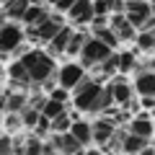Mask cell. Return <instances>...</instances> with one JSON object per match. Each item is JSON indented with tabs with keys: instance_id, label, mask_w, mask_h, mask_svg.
I'll return each instance as SVG.
<instances>
[{
	"instance_id": "obj_37",
	"label": "cell",
	"mask_w": 155,
	"mask_h": 155,
	"mask_svg": "<svg viewBox=\"0 0 155 155\" xmlns=\"http://www.w3.org/2000/svg\"><path fill=\"white\" fill-rule=\"evenodd\" d=\"M3 72H5V70H3V65H0V80H3Z\"/></svg>"
},
{
	"instance_id": "obj_35",
	"label": "cell",
	"mask_w": 155,
	"mask_h": 155,
	"mask_svg": "<svg viewBox=\"0 0 155 155\" xmlns=\"http://www.w3.org/2000/svg\"><path fill=\"white\" fill-rule=\"evenodd\" d=\"M150 13L155 16V0H150Z\"/></svg>"
},
{
	"instance_id": "obj_42",
	"label": "cell",
	"mask_w": 155,
	"mask_h": 155,
	"mask_svg": "<svg viewBox=\"0 0 155 155\" xmlns=\"http://www.w3.org/2000/svg\"><path fill=\"white\" fill-rule=\"evenodd\" d=\"M153 127H155V114H153Z\"/></svg>"
},
{
	"instance_id": "obj_7",
	"label": "cell",
	"mask_w": 155,
	"mask_h": 155,
	"mask_svg": "<svg viewBox=\"0 0 155 155\" xmlns=\"http://www.w3.org/2000/svg\"><path fill=\"white\" fill-rule=\"evenodd\" d=\"M124 16L129 18L134 28H142L153 13H150V3H137V0H124Z\"/></svg>"
},
{
	"instance_id": "obj_20",
	"label": "cell",
	"mask_w": 155,
	"mask_h": 155,
	"mask_svg": "<svg viewBox=\"0 0 155 155\" xmlns=\"http://www.w3.org/2000/svg\"><path fill=\"white\" fill-rule=\"evenodd\" d=\"M145 147H147V137H140V134H134V132L124 134V140H122L124 153H140V150H145Z\"/></svg>"
},
{
	"instance_id": "obj_40",
	"label": "cell",
	"mask_w": 155,
	"mask_h": 155,
	"mask_svg": "<svg viewBox=\"0 0 155 155\" xmlns=\"http://www.w3.org/2000/svg\"><path fill=\"white\" fill-rule=\"evenodd\" d=\"M47 3H52V5H54V3H57V0H47Z\"/></svg>"
},
{
	"instance_id": "obj_21",
	"label": "cell",
	"mask_w": 155,
	"mask_h": 155,
	"mask_svg": "<svg viewBox=\"0 0 155 155\" xmlns=\"http://www.w3.org/2000/svg\"><path fill=\"white\" fill-rule=\"evenodd\" d=\"M28 106V93H18V91H11L8 93V98H5V111H18L21 114L23 109Z\"/></svg>"
},
{
	"instance_id": "obj_26",
	"label": "cell",
	"mask_w": 155,
	"mask_h": 155,
	"mask_svg": "<svg viewBox=\"0 0 155 155\" xmlns=\"http://www.w3.org/2000/svg\"><path fill=\"white\" fill-rule=\"evenodd\" d=\"M116 57H119V72H132L134 65H137V60H134V52H116Z\"/></svg>"
},
{
	"instance_id": "obj_38",
	"label": "cell",
	"mask_w": 155,
	"mask_h": 155,
	"mask_svg": "<svg viewBox=\"0 0 155 155\" xmlns=\"http://www.w3.org/2000/svg\"><path fill=\"white\" fill-rule=\"evenodd\" d=\"M0 124H3V109H0Z\"/></svg>"
},
{
	"instance_id": "obj_32",
	"label": "cell",
	"mask_w": 155,
	"mask_h": 155,
	"mask_svg": "<svg viewBox=\"0 0 155 155\" xmlns=\"http://www.w3.org/2000/svg\"><path fill=\"white\" fill-rule=\"evenodd\" d=\"M72 3H75V0H57L54 3V11H60V13H67L72 8Z\"/></svg>"
},
{
	"instance_id": "obj_11",
	"label": "cell",
	"mask_w": 155,
	"mask_h": 155,
	"mask_svg": "<svg viewBox=\"0 0 155 155\" xmlns=\"http://www.w3.org/2000/svg\"><path fill=\"white\" fill-rule=\"evenodd\" d=\"M67 16H70L72 23H78V26H88V23L93 21V16H96L93 0H75L72 8L67 11Z\"/></svg>"
},
{
	"instance_id": "obj_9",
	"label": "cell",
	"mask_w": 155,
	"mask_h": 155,
	"mask_svg": "<svg viewBox=\"0 0 155 155\" xmlns=\"http://www.w3.org/2000/svg\"><path fill=\"white\" fill-rule=\"evenodd\" d=\"M109 26L114 28V34L119 36V41H132L134 39V34H137V28L129 23V18L124 16V11H119V13H111V18H109Z\"/></svg>"
},
{
	"instance_id": "obj_3",
	"label": "cell",
	"mask_w": 155,
	"mask_h": 155,
	"mask_svg": "<svg viewBox=\"0 0 155 155\" xmlns=\"http://www.w3.org/2000/svg\"><path fill=\"white\" fill-rule=\"evenodd\" d=\"M23 41H26V31L21 28L18 21H5L0 26V54L3 57L18 52L23 47Z\"/></svg>"
},
{
	"instance_id": "obj_15",
	"label": "cell",
	"mask_w": 155,
	"mask_h": 155,
	"mask_svg": "<svg viewBox=\"0 0 155 155\" xmlns=\"http://www.w3.org/2000/svg\"><path fill=\"white\" fill-rule=\"evenodd\" d=\"M8 75H11V85H13V88H21L23 91V88H31V85H34L21 60H16L11 67H8Z\"/></svg>"
},
{
	"instance_id": "obj_25",
	"label": "cell",
	"mask_w": 155,
	"mask_h": 155,
	"mask_svg": "<svg viewBox=\"0 0 155 155\" xmlns=\"http://www.w3.org/2000/svg\"><path fill=\"white\" fill-rule=\"evenodd\" d=\"M134 41H137L140 49H153V47H155V34L147 31V28H137V34H134Z\"/></svg>"
},
{
	"instance_id": "obj_2",
	"label": "cell",
	"mask_w": 155,
	"mask_h": 155,
	"mask_svg": "<svg viewBox=\"0 0 155 155\" xmlns=\"http://www.w3.org/2000/svg\"><path fill=\"white\" fill-rule=\"evenodd\" d=\"M21 62H23V67H26V72H28V78H31L34 85H41L47 78H52V75H54V70H57L54 57H52L49 52H41V49L23 52Z\"/></svg>"
},
{
	"instance_id": "obj_30",
	"label": "cell",
	"mask_w": 155,
	"mask_h": 155,
	"mask_svg": "<svg viewBox=\"0 0 155 155\" xmlns=\"http://www.w3.org/2000/svg\"><path fill=\"white\" fill-rule=\"evenodd\" d=\"M0 153L5 155V153H13V134L5 132V134H0Z\"/></svg>"
},
{
	"instance_id": "obj_41",
	"label": "cell",
	"mask_w": 155,
	"mask_h": 155,
	"mask_svg": "<svg viewBox=\"0 0 155 155\" xmlns=\"http://www.w3.org/2000/svg\"><path fill=\"white\" fill-rule=\"evenodd\" d=\"M137 3H150V0H137Z\"/></svg>"
},
{
	"instance_id": "obj_1",
	"label": "cell",
	"mask_w": 155,
	"mask_h": 155,
	"mask_svg": "<svg viewBox=\"0 0 155 155\" xmlns=\"http://www.w3.org/2000/svg\"><path fill=\"white\" fill-rule=\"evenodd\" d=\"M75 96H72V104L78 111H88V114H101V93H104V85L101 80L85 75L80 83L75 85Z\"/></svg>"
},
{
	"instance_id": "obj_18",
	"label": "cell",
	"mask_w": 155,
	"mask_h": 155,
	"mask_svg": "<svg viewBox=\"0 0 155 155\" xmlns=\"http://www.w3.org/2000/svg\"><path fill=\"white\" fill-rule=\"evenodd\" d=\"M28 3L31 0H3V13H5L11 21H21L23 13H26Z\"/></svg>"
},
{
	"instance_id": "obj_22",
	"label": "cell",
	"mask_w": 155,
	"mask_h": 155,
	"mask_svg": "<svg viewBox=\"0 0 155 155\" xmlns=\"http://www.w3.org/2000/svg\"><path fill=\"white\" fill-rule=\"evenodd\" d=\"M41 114L44 116H49V119H54V116H60V114H65L67 111V104H62V101H57V98H44V104H41Z\"/></svg>"
},
{
	"instance_id": "obj_12",
	"label": "cell",
	"mask_w": 155,
	"mask_h": 155,
	"mask_svg": "<svg viewBox=\"0 0 155 155\" xmlns=\"http://www.w3.org/2000/svg\"><path fill=\"white\" fill-rule=\"evenodd\" d=\"M129 132L140 134V137H153L155 134V127H153V114H145V109L140 111L137 116H134L132 122H129Z\"/></svg>"
},
{
	"instance_id": "obj_43",
	"label": "cell",
	"mask_w": 155,
	"mask_h": 155,
	"mask_svg": "<svg viewBox=\"0 0 155 155\" xmlns=\"http://www.w3.org/2000/svg\"><path fill=\"white\" fill-rule=\"evenodd\" d=\"M0 3H3V0H0Z\"/></svg>"
},
{
	"instance_id": "obj_24",
	"label": "cell",
	"mask_w": 155,
	"mask_h": 155,
	"mask_svg": "<svg viewBox=\"0 0 155 155\" xmlns=\"http://www.w3.org/2000/svg\"><path fill=\"white\" fill-rule=\"evenodd\" d=\"M96 72H98V75H104V78L119 72V57H116V52H111L104 62H98V65H96Z\"/></svg>"
},
{
	"instance_id": "obj_36",
	"label": "cell",
	"mask_w": 155,
	"mask_h": 155,
	"mask_svg": "<svg viewBox=\"0 0 155 155\" xmlns=\"http://www.w3.org/2000/svg\"><path fill=\"white\" fill-rule=\"evenodd\" d=\"M150 70H153V72H155V60H153V62H150Z\"/></svg>"
},
{
	"instance_id": "obj_13",
	"label": "cell",
	"mask_w": 155,
	"mask_h": 155,
	"mask_svg": "<svg viewBox=\"0 0 155 155\" xmlns=\"http://www.w3.org/2000/svg\"><path fill=\"white\" fill-rule=\"evenodd\" d=\"M134 93L137 96H155V72L150 70H140L137 78H134Z\"/></svg>"
},
{
	"instance_id": "obj_31",
	"label": "cell",
	"mask_w": 155,
	"mask_h": 155,
	"mask_svg": "<svg viewBox=\"0 0 155 155\" xmlns=\"http://www.w3.org/2000/svg\"><path fill=\"white\" fill-rule=\"evenodd\" d=\"M49 96H52V98H57V101H62V104H70V93H67V88H62V85L52 88Z\"/></svg>"
},
{
	"instance_id": "obj_33",
	"label": "cell",
	"mask_w": 155,
	"mask_h": 155,
	"mask_svg": "<svg viewBox=\"0 0 155 155\" xmlns=\"http://www.w3.org/2000/svg\"><path fill=\"white\" fill-rule=\"evenodd\" d=\"M140 106L142 109H155V96H140Z\"/></svg>"
},
{
	"instance_id": "obj_19",
	"label": "cell",
	"mask_w": 155,
	"mask_h": 155,
	"mask_svg": "<svg viewBox=\"0 0 155 155\" xmlns=\"http://www.w3.org/2000/svg\"><path fill=\"white\" fill-rule=\"evenodd\" d=\"M93 36H96V39H101L104 44H109L111 49H116V47L122 44V41H119V36L114 34V28H111L109 23H101V26H93Z\"/></svg>"
},
{
	"instance_id": "obj_39",
	"label": "cell",
	"mask_w": 155,
	"mask_h": 155,
	"mask_svg": "<svg viewBox=\"0 0 155 155\" xmlns=\"http://www.w3.org/2000/svg\"><path fill=\"white\" fill-rule=\"evenodd\" d=\"M34 3H47V0H34Z\"/></svg>"
},
{
	"instance_id": "obj_34",
	"label": "cell",
	"mask_w": 155,
	"mask_h": 155,
	"mask_svg": "<svg viewBox=\"0 0 155 155\" xmlns=\"http://www.w3.org/2000/svg\"><path fill=\"white\" fill-rule=\"evenodd\" d=\"M5 98H8V93H0V109L5 111Z\"/></svg>"
},
{
	"instance_id": "obj_6",
	"label": "cell",
	"mask_w": 155,
	"mask_h": 155,
	"mask_svg": "<svg viewBox=\"0 0 155 155\" xmlns=\"http://www.w3.org/2000/svg\"><path fill=\"white\" fill-rule=\"evenodd\" d=\"M116 127H119V124H116L111 116L101 114L96 122H91V129H93V142H96V145H101V147H106V145H109V140L114 137Z\"/></svg>"
},
{
	"instance_id": "obj_27",
	"label": "cell",
	"mask_w": 155,
	"mask_h": 155,
	"mask_svg": "<svg viewBox=\"0 0 155 155\" xmlns=\"http://www.w3.org/2000/svg\"><path fill=\"white\" fill-rule=\"evenodd\" d=\"M39 116H41V111H39L36 106H31V104H28L26 109L21 111V122H23V127H28V129H34V124L39 122Z\"/></svg>"
},
{
	"instance_id": "obj_29",
	"label": "cell",
	"mask_w": 155,
	"mask_h": 155,
	"mask_svg": "<svg viewBox=\"0 0 155 155\" xmlns=\"http://www.w3.org/2000/svg\"><path fill=\"white\" fill-rule=\"evenodd\" d=\"M41 145H44V142H41V137H39V134H34V137L23 145V153H31V155H34V153H41Z\"/></svg>"
},
{
	"instance_id": "obj_8",
	"label": "cell",
	"mask_w": 155,
	"mask_h": 155,
	"mask_svg": "<svg viewBox=\"0 0 155 155\" xmlns=\"http://www.w3.org/2000/svg\"><path fill=\"white\" fill-rule=\"evenodd\" d=\"M65 26L62 23V16H60V11L57 13H49V16L44 18V21L39 23V26H34V34H36V41H41V44H47L52 36H54L60 28Z\"/></svg>"
},
{
	"instance_id": "obj_28",
	"label": "cell",
	"mask_w": 155,
	"mask_h": 155,
	"mask_svg": "<svg viewBox=\"0 0 155 155\" xmlns=\"http://www.w3.org/2000/svg\"><path fill=\"white\" fill-rule=\"evenodd\" d=\"M70 124H72V119H70V114L65 111V114H60V116L52 119V132H67Z\"/></svg>"
},
{
	"instance_id": "obj_17",
	"label": "cell",
	"mask_w": 155,
	"mask_h": 155,
	"mask_svg": "<svg viewBox=\"0 0 155 155\" xmlns=\"http://www.w3.org/2000/svg\"><path fill=\"white\" fill-rule=\"evenodd\" d=\"M70 132L78 137V142L83 145V147H88V145L93 142V129H91V122H83V119H75V122L70 124Z\"/></svg>"
},
{
	"instance_id": "obj_4",
	"label": "cell",
	"mask_w": 155,
	"mask_h": 155,
	"mask_svg": "<svg viewBox=\"0 0 155 155\" xmlns=\"http://www.w3.org/2000/svg\"><path fill=\"white\" fill-rule=\"evenodd\" d=\"M111 52H114V49H111L109 44H104L101 39L88 36L83 41V49H80V54H78V57H80V65H83V67H96L98 62H104Z\"/></svg>"
},
{
	"instance_id": "obj_5",
	"label": "cell",
	"mask_w": 155,
	"mask_h": 155,
	"mask_svg": "<svg viewBox=\"0 0 155 155\" xmlns=\"http://www.w3.org/2000/svg\"><path fill=\"white\" fill-rule=\"evenodd\" d=\"M54 78H57V85L72 91L85 78V67L80 65V62H67V65H62V67H57V70H54Z\"/></svg>"
},
{
	"instance_id": "obj_23",
	"label": "cell",
	"mask_w": 155,
	"mask_h": 155,
	"mask_svg": "<svg viewBox=\"0 0 155 155\" xmlns=\"http://www.w3.org/2000/svg\"><path fill=\"white\" fill-rule=\"evenodd\" d=\"M85 39H88V34H85V31H72L65 54L67 57H78V54H80V49H83V41H85Z\"/></svg>"
},
{
	"instance_id": "obj_16",
	"label": "cell",
	"mask_w": 155,
	"mask_h": 155,
	"mask_svg": "<svg viewBox=\"0 0 155 155\" xmlns=\"http://www.w3.org/2000/svg\"><path fill=\"white\" fill-rule=\"evenodd\" d=\"M47 16H49V11L44 8V3H28V8H26L21 21H23V26H39Z\"/></svg>"
},
{
	"instance_id": "obj_10",
	"label": "cell",
	"mask_w": 155,
	"mask_h": 155,
	"mask_svg": "<svg viewBox=\"0 0 155 155\" xmlns=\"http://www.w3.org/2000/svg\"><path fill=\"white\" fill-rule=\"evenodd\" d=\"M109 91H111V96H114L116 106L129 109V104H132V98H134V88L124 80V78H114V83H109Z\"/></svg>"
},
{
	"instance_id": "obj_14",
	"label": "cell",
	"mask_w": 155,
	"mask_h": 155,
	"mask_svg": "<svg viewBox=\"0 0 155 155\" xmlns=\"http://www.w3.org/2000/svg\"><path fill=\"white\" fill-rule=\"evenodd\" d=\"M70 34H72L70 26H62L60 31H57L49 41H47V47H49V54H52V57H62V54H65L67 41H70Z\"/></svg>"
}]
</instances>
